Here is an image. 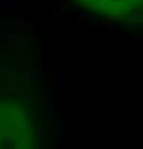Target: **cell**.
I'll list each match as a JSON object with an SVG mask.
<instances>
[{
	"instance_id": "1",
	"label": "cell",
	"mask_w": 143,
	"mask_h": 149,
	"mask_svg": "<svg viewBox=\"0 0 143 149\" xmlns=\"http://www.w3.org/2000/svg\"><path fill=\"white\" fill-rule=\"evenodd\" d=\"M19 42H20V40H19L17 35H9V36H7V45H9V46H17Z\"/></svg>"
},
{
	"instance_id": "2",
	"label": "cell",
	"mask_w": 143,
	"mask_h": 149,
	"mask_svg": "<svg viewBox=\"0 0 143 149\" xmlns=\"http://www.w3.org/2000/svg\"><path fill=\"white\" fill-rule=\"evenodd\" d=\"M19 23H20V24H23V23H26V19L23 17V16H20V17H19Z\"/></svg>"
}]
</instances>
